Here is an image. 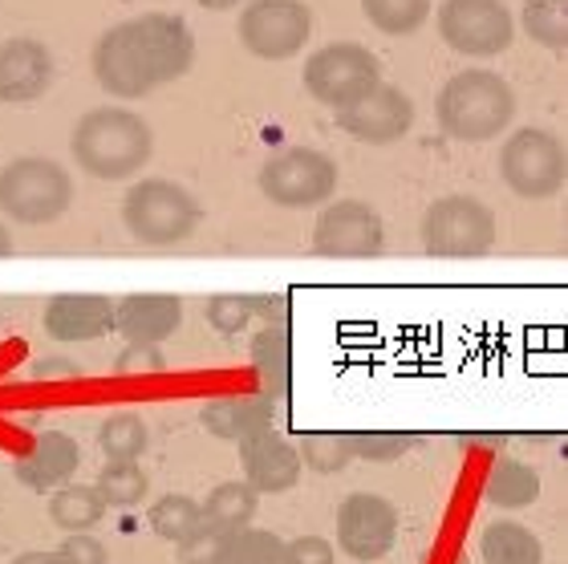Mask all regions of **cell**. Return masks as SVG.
Here are the masks:
<instances>
[{"mask_svg":"<svg viewBox=\"0 0 568 564\" xmlns=\"http://www.w3.org/2000/svg\"><path fill=\"white\" fill-rule=\"evenodd\" d=\"M195 61V37L175 12H142L110 24L94 41L90 70L106 94L122 102L151 98L154 90L179 82Z\"/></svg>","mask_w":568,"mask_h":564,"instance_id":"obj_1","label":"cell"},{"mask_svg":"<svg viewBox=\"0 0 568 564\" xmlns=\"http://www.w3.org/2000/svg\"><path fill=\"white\" fill-rule=\"evenodd\" d=\"M70 154L98 183H126L154 159V130L126 107H98L73 122Z\"/></svg>","mask_w":568,"mask_h":564,"instance_id":"obj_2","label":"cell"},{"mask_svg":"<svg viewBox=\"0 0 568 564\" xmlns=\"http://www.w3.org/2000/svg\"><path fill=\"white\" fill-rule=\"evenodd\" d=\"M516 118V90L496 70H459L435 98L438 130L455 142H491Z\"/></svg>","mask_w":568,"mask_h":564,"instance_id":"obj_3","label":"cell"},{"mask_svg":"<svg viewBox=\"0 0 568 564\" xmlns=\"http://www.w3.org/2000/svg\"><path fill=\"white\" fill-rule=\"evenodd\" d=\"M73 208V175L58 159L45 154H21L0 167V212L12 224L41 228L58 224Z\"/></svg>","mask_w":568,"mask_h":564,"instance_id":"obj_4","label":"cell"},{"mask_svg":"<svg viewBox=\"0 0 568 564\" xmlns=\"http://www.w3.org/2000/svg\"><path fill=\"white\" fill-rule=\"evenodd\" d=\"M200 220V200L175 179H139L122 200V224L146 248L183 244Z\"/></svg>","mask_w":568,"mask_h":564,"instance_id":"obj_5","label":"cell"},{"mask_svg":"<svg viewBox=\"0 0 568 564\" xmlns=\"http://www.w3.org/2000/svg\"><path fill=\"white\" fill-rule=\"evenodd\" d=\"M418 240H423L426 256L443 260H475L487 256L499 240L496 212L475 195H443L423 212L418 224Z\"/></svg>","mask_w":568,"mask_h":564,"instance_id":"obj_6","label":"cell"},{"mask_svg":"<svg viewBox=\"0 0 568 564\" xmlns=\"http://www.w3.org/2000/svg\"><path fill=\"white\" fill-rule=\"evenodd\" d=\"M568 175L565 142L545 127H520L499 147V179L520 200H552Z\"/></svg>","mask_w":568,"mask_h":564,"instance_id":"obj_7","label":"cell"},{"mask_svg":"<svg viewBox=\"0 0 568 564\" xmlns=\"http://www.w3.org/2000/svg\"><path fill=\"white\" fill-rule=\"evenodd\" d=\"M378 82H382V61L366 46H357V41L321 46L305 61V73H301L305 94L317 107H329V110L354 107L357 98H366Z\"/></svg>","mask_w":568,"mask_h":564,"instance_id":"obj_8","label":"cell"},{"mask_svg":"<svg viewBox=\"0 0 568 564\" xmlns=\"http://www.w3.org/2000/svg\"><path fill=\"white\" fill-rule=\"evenodd\" d=\"M435 29L459 58H499L516 37V17L504 0H443Z\"/></svg>","mask_w":568,"mask_h":564,"instance_id":"obj_9","label":"cell"},{"mask_svg":"<svg viewBox=\"0 0 568 564\" xmlns=\"http://www.w3.org/2000/svg\"><path fill=\"white\" fill-rule=\"evenodd\" d=\"M240 46L261 61H288L313 37V12L305 0H248L240 9Z\"/></svg>","mask_w":568,"mask_h":564,"instance_id":"obj_10","label":"cell"},{"mask_svg":"<svg viewBox=\"0 0 568 564\" xmlns=\"http://www.w3.org/2000/svg\"><path fill=\"white\" fill-rule=\"evenodd\" d=\"M261 191L276 208H317L337 191V163L313 147H288L261 167Z\"/></svg>","mask_w":568,"mask_h":564,"instance_id":"obj_11","label":"cell"},{"mask_svg":"<svg viewBox=\"0 0 568 564\" xmlns=\"http://www.w3.org/2000/svg\"><path fill=\"white\" fill-rule=\"evenodd\" d=\"M386 248V224L366 200L325 203L313 224V252L325 260H366Z\"/></svg>","mask_w":568,"mask_h":564,"instance_id":"obj_12","label":"cell"},{"mask_svg":"<svg viewBox=\"0 0 568 564\" xmlns=\"http://www.w3.org/2000/svg\"><path fill=\"white\" fill-rule=\"evenodd\" d=\"M398 507L378 492L345 495L337 507V548L357 564H374L398 544Z\"/></svg>","mask_w":568,"mask_h":564,"instance_id":"obj_13","label":"cell"},{"mask_svg":"<svg viewBox=\"0 0 568 564\" xmlns=\"http://www.w3.org/2000/svg\"><path fill=\"white\" fill-rule=\"evenodd\" d=\"M333 118H337V130H345L349 139L369 142V147H390L415 127V102L398 85L378 82L366 98H357L354 107L333 110Z\"/></svg>","mask_w":568,"mask_h":564,"instance_id":"obj_14","label":"cell"},{"mask_svg":"<svg viewBox=\"0 0 568 564\" xmlns=\"http://www.w3.org/2000/svg\"><path fill=\"white\" fill-rule=\"evenodd\" d=\"M58 78V61L45 41L33 37H9L0 41V102L4 107H29L49 94Z\"/></svg>","mask_w":568,"mask_h":564,"instance_id":"obj_15","label":"cell"},{"mask_svg":"<svg viewBox=\"0 0 568 564\" xmlns=\"http://www.w3.org/2000/svg\"><path fill=\"white\" fill-rule=\"evenodd\" d=\"M240 463H244V483L256 495L293 492L301 483V455H296L293 439H284L273 423L240 439Z\"/></svg>","mask_w":568,"mask_h":564,"instance_id":"obj_16","label":"cell"},{"mask_svg":"<svg viewBox=\"0 0 568 564\" xmlns=\"http://www.w3.org/2000/svg\"><path fill=\"white\" fill-rule=\"evenodd\" d=\"M45 333L61 345H82L114 333V301L98 293H58L41 318Z\"/></svg>","mask_w":568,"mask_h":564,"instance_id":"obj_17","label":"cell"},{"mask_svg":"<svg viewBox=\"0 0 568 564\" xmlns=\"http://www.w3.org/2000/svg\"><path fill=\"white\" fill-rule=\"evenodd\" d=\"M78 467H82L78 439L65 435V431H45V435L33 439V447L12 463V475L29 492H58V487H65L78 475Z\"/></svg>","mask_w":568,"mask_h":564,"instance_id":"obj_18","label":"cell"},{"mask_svg":"<svg viewBox=\"0 0 568 564\" xmlns=\"http://www.w3.org/2000/svg\"><path fill=\"white\" fill-rule=\"evenodd\" d=\"M183 330V301L166 293H134L114 305V333L126 345H163Z\"/></svg>","mask_w":568,"mask_h":564,"instance_id":"obj_19","label":"cell"},{"mask_svg":"<svg viewBox=\"0 0 568 564\" xmlns=\"http://www.w3.org/2000/svg\"><path fill=\"white\" fill-rule=\"evenodd\" d=\"M276 402L268 394H232V399H212L200 406V426L207 435L224 439V443H240L248 439L252 431L273 423Z\"/></svg>","mask_w":568,"mask_h":564,"instance_id":"obj_20","label":"cell"},{"mask_svg":"<svg viewBox=\"0 0 568 564\" xmlns=\"http://www.w3.org/2000/svg\"><path fill=\"white\" fill-rule=\"evenodd\" d=\"M252 365L261 377V394H268L281 406L288 399V382H293V350H288L284 325H268L252 338Z\"/></svg>","mask_w":568,"mask_h":564,"instance_id":"obj_21","label":"cell"},{"mask_svg":"<svg viewBox=\"0 0 568 564\" xmlns=\"http://www.w3.org/2000/svg\"><path fill=\"white\" fill-rule=\"evenodd\" d=\"M484 564H545V544L520 520H491L479 536Z\"/></svg>","mask_w":568,"mask_h":564,"instance_id":"obj_22","label":"cell"},{"mask_svg":"<svg viewBox=\"0 0 568 564\" xmlns=\"http://www.w3.org/2000/svg\"><path fill=\"white\" fill-rule=\"evenodd\" d=\"M484 500L491 507H499V512H520V507L540 500V475L520 459H499L496 467L487 471Z\"/></svg>","mask_w":568,"mask_h":564,"instance_id":"obj_23","label":"cell"},{"mask_svg":"<svg viewBox=\"0 0 568 564\" xmlns=\"http://www.w3.org/2000/svg\"><path fill=\"white\" fill-rule=\"evenodd\" d=\"M203 507V524H212L220 532H236V528H248L252 520H256V507H261V495L252 492L244 480H232V483H220L212 495H207V504Z\"/></svg>","mask_w":568,"mask_h":564,"instance_id":"obj_24","label":"cell"},{"mask_svg":"<svg viewBox=\"0 0 568 564\" xmlns=\"http://www.w3.org/2000/svg\"><path fill=\"white\" fill-rule=\"evenodd\" d=\"M106 516V504L94 487H78V483H65L49 495V520L58 524L61 532H90L94 524H102Z\"/></svg>","mask_w":568,"mask_h":564,"instance_id":"obj_25","label":"cell"},{"mask_svg":"<svg viewBox=\"0 0 568 564\" xmlns=\"http://www.w3.org/2000/svg\"><path fill=\"white\" fill-rule=\"evenodd\" d=\"M146 520H151V532L159 536V541L183 544L203 528V507L195 504L191 495L171 492V495H159V500H154Z\"/></svg>","mask_w":568,"mask_h":564,"instance_id":"obj_26","label":"cell"},{"mask_svg":"<svg viewBox=\"0 0 568 564\" xmlns=\"http://www.w3.org/2000/svg\"><path fill=\"white\" fill-rule=\"evenodd\" d=\"M146 443H151V431L134 411L110 414L106 423L98 426V447L110 463H139Z\"/></svg>","mask_w":568,"mask_h":564,"instance_id":"obj_27","label":"cell"},{"mask_svg":"<svg viewBox=\"0 0 568 564\" xmlns=\"http://www.w3.org/2000/svg\"><path fill=\"white\" fill-rule=\"evenodd\" d=\"M520 29L528 41L565 53L568 49V0H524L520 9Z\"/></svg>","mask_w":568,"mask_h":564,"instance_id":"obj_28","label":"cell"},{"mask_svg":"<svg viewBox=\"0 0 568 564\" xmlns=\"http://www.w3.org/2000/svg\"><path fill=\"white\" fill-rule=\"evenodd\" d=\"M362 12L366 21L386 37H415L426 21L435 4L430 0H362Z\"/></svg>","mask_w":568,"mask_h":564,"instance_id":"obj_29","label":"cell"},{"mask_svg":"<svg viewBox=\"0 0 568 564\" xmlns=\"http://www.w3.org/2000/svg\"><path fill=\"white\" fill-rule=\"evenodd\" d=\"M293 447L301 455V467L317 471V475H337L354 463L349 439L337 435V431H305V435H296Z\"/></svg>","mask_w":568,"mask_h":564,"instance_id":"obj_30","label":"cell"},{"mask_svg":"<svg viewBox=\"0 0 568 564\" xmlns=\"http://www.w3.org/2000/svg\"><path fill=\"white\" fill-rule=\"evenodd\" d=\"M94 492L102 495L106 507H134L142 504V495L151 492V480L139 463H110L106 459V467L98 471L94 480Z\"/></svg>","mask_w":568,"mask_h":564,"instance_id":"obj_31","label":"cell"},{"mask_svg":"<svg viewBox=\"0 0 568 564\" xmlns=\"http://www.w3.org/2000/svg\"><path fill=\"white\" fill-rule=\"evenodd\" d=\"M284 541L268 528H236L224 536V553L220 564H281Z\"/></svg>","mask_w":568,"mask_h":564,"instance_id":"obj_32","label":"cell"},{"mask_svg":"<svg viewBox=\"0 0 568 564\" xmlns=\"http://www.w3.org/2000/svg\"><path fill=\"white\" fill-rule=\"evenodd\" d=\"M256 318V296H236V293H220L207 301V325L224 338H236L244 333Z\"/></svg>","mask_w":568,"mask_h":564,"instance_id":"obj_33","label":"cell"},{"mask_svg":"<svg viewBox=\"0 0 568 564\" xmlns=\"http://www.w3.org/2000/svg\"><path fill=\"white\" fill-rule=\"evenodd\" d=\"M349 439V451L354 459H369V463H394V459H403L410 451L415 439L410 435H398V431H354Z\"/></svg>","mask_w":568,"mask_h":564,"instance_id":"obj_34","label":"cell"},{"mask_svg":"<svg viewBox=\"0 0 568 564\" xmlns=\"http://www.w3.org/2000/svg\"><path fill=\"white\" fill-rule=\"evenodd\" d=\"M61 564H110L106 544L90 536V532H65V541L58 548Z\"/></svg>","mask_w":568,"mask_h":564,"instance_id":"obj_35","label":"cell"},{"mask_svg":"<svg viewBox=\"0 0 568 564\" xmlns=\"http://www.w3.org/2000/svg\"><path fill=\"white\" fill-rule=\"evenodd\" d=\"M281 564H337V553L325 536H296V541H284Z\"/></svg>","mask_w":568,"mask_h":564,"instance_id":"obj_36","label":"cell"},{"mask_svg":"<svg viewBox=\"0 0 568 564\" xmlns=\"http://www.w3.org/2000/svg\"><path fill=\"white\" fill-rule=\"evenodd\" d=\"M159 374V370H166V357L163 350H154V345H126V350L119 353V374Z\"/></svg>","mask_w":568,"mask_h":564,"instance_id":"obj_37","label":"cell"},{"mask_svg":"<svg viewBox=\"0 0 568 564\" xmlns=\"http://www.w3.org/2000/svg\"><path fill=\"white\" fill-rule=\"evenodd\" d=\"M58 374H65V377H73V374H82V365L78 362H70V357H49V362H37L33 365V377H58Z\"/></svg>","mask_w":568,"mask_h":564,"instance_id":"obj_38","label":"cell"},{"mask_svg":"<svg viewBox=\"0 0 568 564\" xmlns=\"http://www.w3.org/2000/svg\"><path fill=\"white\" fill-rule=\"evenodd\" d=\"M12 564H61L58 553H21Z\"/></svg>","mask_w":568,"mask_h":564,"instance_id":"obj_39","label":"cell"},{"mask_svg":"<svg viewBox=\"0 0 568 564\" xmlns=\"http://www.w3.org/2000/svg\"><path fill=\"white\" fill-rule=\"evenodd\" d=\"M200 9H207V12H227V9H240L244 0H195Z\"/></svg>","mask_w":568,"mask_h":564,"instance_id":"obj_40","label":"cell"},{"mask_svg":"<svg viewBox=\"0 0 568 564\" xmlns=\"http://www.w3.org/2000/svg\"><path fill=\"white\" fill-rule=\"evenodd\" d=\"M12 252H17V244H12V232L4 224H0V260H9Z\"/></svg>","mask_w":568,"mask_h":564,"instance_id":"obj_41","label":"cell"}]
</instances>
